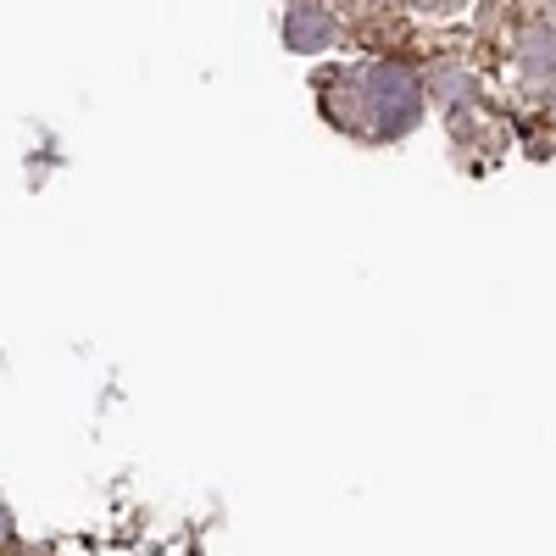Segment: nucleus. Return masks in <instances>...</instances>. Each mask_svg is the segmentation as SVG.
Listing matches in <instances>:
<instances>
[{
	"mask_svg": "<svg viewBox=\"0 0 556 556\" xmlns=\"http://www.w3.org/2000/svg\"><path fill=\"white\" fill-rule=\"evenodd\" d=\"M0 540H12V518H7V506H0Z\"/></svg>",
	"mask_w": 556,
	"mask_h": 556,
	"instance_id": "obj_2",
	"label": "nucleus"
},
{
	"mask_svg": "<svg viewBox=\"0 0 556 556\" xmlns=\"http://www.w3.org/2000/svg\"><path fill=\"white\" fill-rule=\"evenodd\" d=\"M285 34H290V45H301V51H317V45L334 34V23H329V12H323V7H295Z\"/></svg>",
	"mask_w": 556,
	"mask_h": 556,
	"instance_id": "obj_1",
	"label": "nucleus"
}]
</instances>
